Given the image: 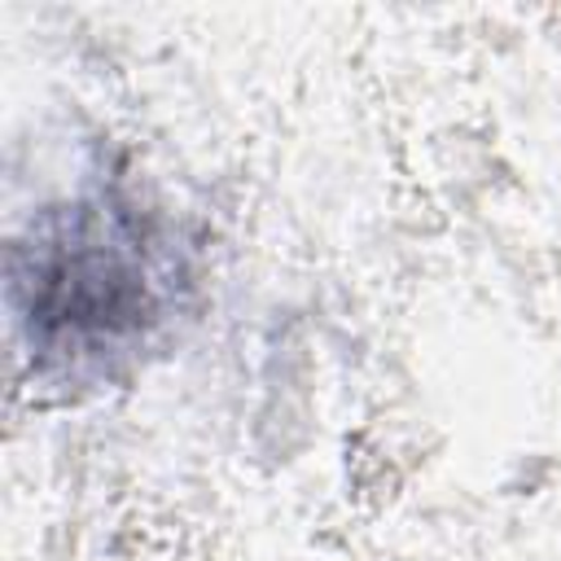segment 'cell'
I'll use <instances>...</instances> for the list:
<instances>
[{
    "mask_svg": "<svg viewBox=\"0 0 561 561\" xmlns=\"http://www.w3.org/2000/svg\"><path fill=\"white\" fill-rule=\"evenodd\" d=\"M13 316L39 373L96 377L145 351L180 311L188 267L175 232L118 188L44 206L9 259Z\"/></svg>",
    "mask_w": 561,
    "mask_h": 561,
    "instance_id": "1",
    "label": "cell"
}]
</instances>
